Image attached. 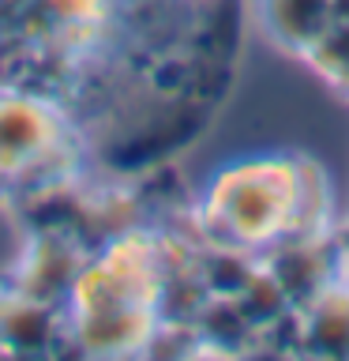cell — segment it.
I'll return each mask as SVG.
<instances>
[{
    "label": "cell",
    "instance_id": "obj_1",
    "mask_svg": "<svg viewBox=\"0 0 349 361\" xmlns=\"http://www.w3.org/2000/svg\"><path fill=\"white\" fill-rule=\"evenodd\" d=\"M53 117L42 113L38 98H19V90H4L0 98V180L4 185H23L27 177H42V169L61 158L56 151L64 140L49 128Z\"/></svg>",
    "mask_w": 349,
    "mask_h": 361
}]
</instances>
